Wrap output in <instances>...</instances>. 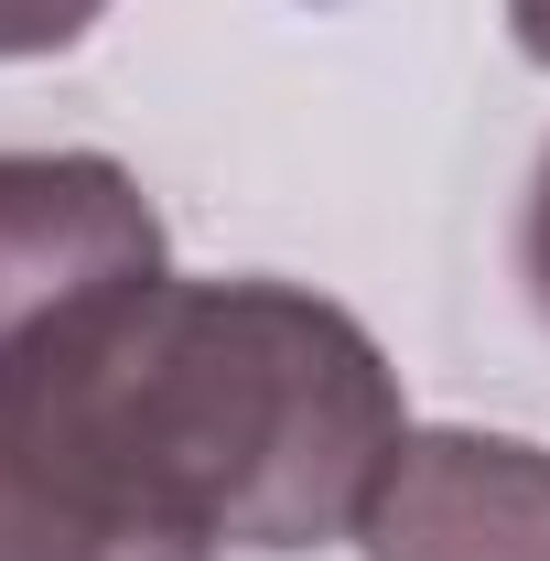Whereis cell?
Returning <instances> with one entry per match:
<instances>
[{
	"mask_svg": "<svg viewBox=\"0 0 550 561\" xmlns=\"http://www.w3.org/2000/svg\"><path fill=\"white\" fill-rule=\"evenodd\" d=\"M518 280H529V313H540V335H550V151H540V173H529V206H518Z\"/></svg>",
	"mask_w": 550,
	"mask_h": 561,
	"instance_id": "5b68a950",
	"label": "cell"
},
{
	"mask_svg": "<svg viewBox=\"0 0 550 561\" xmlns=\"http://www.w3.org/2000/svg\"><path fill=\"white\" fill-rule=\"evenodd\" d=\"M411 443L400 367L302 280H130L0 346V561H291Z\"/></svg>",
	"mask_w": 550,
	"mask_h": 561,
	"instance_id": "6da1fadb",
	"label": "cell"
},
{
	"mask_svg": "<svg viewBox=\"0 0 550 561\" xmlns=\"http://www.w3.org/2000/svg\"><path fill=\"white\" fill-rule=\"evenodd\" d=\"M367 561H550V454L518 432H411L356 518Z\"/></svg>",
	"mask_w": 550,
	"mask_h": 561,
	"instance_id": "3957f363",
	"label": "cell"
},
{
	"mask_svg": "<svg viewBox=\"0 0 550 561\" xmlns=\"http://www.w3.org/2000/svg\"><path fill=\"white\" fill-rule=\"evenodd\" d=\"M98 11H108V0H0V66H11V55H66Z\"/></svg>",
	"mask_w": 550,
	"mask_h": 561,
	"instance_id": "277c9868",
	"label": "cell"
},
{
	"mask_svg": "<svg viewBox=\"0 0 550 561\" xmlns=\"http://www.w3.org/2000/svg\"><path fill=\"white\" fill-rule=\"evenodd\" d=\"M162 280V216L108 151H0V346Z\"/></svg>",
	"mask_w": 550,
	"mask_h": 561,
	"instance_id": "7a4b0ae2",
	"label": "cell"
},
{
	"mask_svg": "<svg viewBox=\"0 0 550 561\" xmlns=\"http://www.w3.org/2000/svg\"><path fill=\"white\" fill-rule=\"evenodd\" d=\"M507 33H518L529 66H550V0H507Z\"/></svg>",
	"mask_w": 550,
	"mask_h": 561,
	"instance_id": "8992f818",
	"label": "cell"
}]
</instances>
